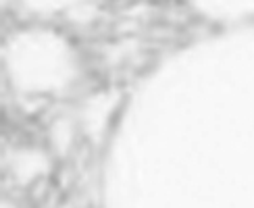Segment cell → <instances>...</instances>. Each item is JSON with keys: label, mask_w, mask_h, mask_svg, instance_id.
I'll return each instance as SVG.
<instances>
[{"label": "cell", "mask_w": 254, "mask_h": 208, "mask_svg": "<svg viewBox=\"0 0 254 208\" xmlns=\"http://www.w3.org/2000/svg\"><path fill=\"white\" fill-rule=\"evenodd\" d=\"M6 81L23 96H63L81 77V60L71 42L57 29L25 25L4 40Z\"/></svg>", "instance_id": "6da1fadb"}, {"label": "cell", "mask_w": 254, "mask_h": 208, "mask_svg": "<svg viewBox=\"0 0 254 208\" xmlns=\"http://www.w3.org/2000/svg\"><path fill=\"white\" fill-rule=\"evenodd\" d=\"M4 169L15 185L31 187L46 179L52 169V154L38 144H15L4 154Z\"/></svg>", "instance_id": "7a4b0ae2"}, {"label": "cell", "mask_w": 254, "mask_h": 208, "mask_svg": "<svg viewBox=\"0 0 254 208\" xmlns=\"http://www.w3.org/2000/svg\"><path fill=\"white\" fill-rule=\"evenodd\" d=\"M117 102H119L117 94H113L109 90H100V92L90 94L75 110L81 133L88 135L90 140H100L109 127L111 117L115 114Z\"/></svg>", "instance_id": "3957f363"}, {"label": "cell", "mask_w": 254, "mask_h": 208, "mask_svg": "<svg viewBox=\"0 0 254 208\" xmlns=\"http://www.w3.org/2000/svg\"><path fill=\"white\" fill-rule=\"evenodd\" d=\"M79 133L81 129H79L75 112L57 114L46 127V142H48L46 148L50 150L52 156H61L63 158V156H67L73 150Z\"/></svg>", "instance_id": "277c9868"}, {"label": "cell", "mask_w": 254, "mask_h": 208, "mask_svg": "<svg viewBox=\"0 0 254 208\" xmlns=\"http://www.w3.org/2000/svg\"><path fill=\"white\" fill-rule=\"evenodd\" d=\"M192 8L206 21H215V23H240V21L254 19V2H202L192 4Z\"/></svg>", "instance_id": "5b68a950"}, {"label": "cell", "mask_w": 254, "mask_h": 208, "mask_svg": "<svg viewBox=\"0 0 254 208\" xmlns=\"http://www.w3.org/2000/svg\"><path fill=\"white\" fill-rule=\"evenodd\" d=\"M57 208H73L71 204H61V206H57Z\"/></svg>", "instance_id": "8992f818"}]
</instances>
